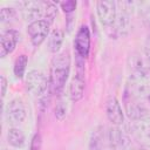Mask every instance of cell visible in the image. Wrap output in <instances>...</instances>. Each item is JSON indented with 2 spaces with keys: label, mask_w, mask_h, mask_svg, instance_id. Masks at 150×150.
Here are the masks:
<instances>
[{
  "label": "cell",
  "mask_w": 150,
  "mask_h": 150,
  "mask_svg": "<svg viewBox=\"0 0 150 150\" xmlns=\"http://www.w3.org/2000/svg\"><path fill=\"white\" fill-rule=\"evenodd\" d=\"M70 73V55L68 50L55 54L49 68V90L52 94L60 95L64 88Z\"/></svg>",
  "instance_id": "cell-1"
},
{
  "label": "cell",
  "mask_w": 150,
  "mask_h": 150,
  "mask_svg": "<svg viewBox=\"0 0 150 150\" xmlns=\"http://www.w3.org/2000/svg\"><path fill=\"white\" fill-rule=\"evenodd\" d=\"M108 148H109L108 131H105V128L103 125H100L95 128V130L91 132L90 141H89V149L90 150H107Z\"/></svg>",
  "instance_id": "cell-14"
},
{
  "label": "cell",
  "mask_w": 150,
  "mask_h": 150,
  "mask_svg": "<svg viewBox=\"0 0 150 150\" xmlns=\"http://www.w3.org/2000/svg\"><path fill=\"white\" fill-rule=\"evenodd\" d=\"M20 39V34L15 29H6L1 33L0 36V56L6 57L8 54H11Z\"/></svg>",
  "instance_id": "cell-12"
},
{
  "label": "cell",
  "mask_w": 150,
  "mask_h": 150,
  "mask_svg": "<svg viewBox=\"0 0 150 150\" xmlns=\"http://www.w3.org/2000/svg\"><path fill=\"white\" fill-rule=\"evenodd\" d=\"M74 45L79 56H81L82 59L88 57L90 52V32L86 25H82L77 30Z\"/></svg>",
  "instance_id": "cell-11"
},
{
  "label": "cell",
  "mask_w": 150,
  "mask_h": 150,
  "mask_svg": "<svg viewBox=\"0 0 150 150\" xmlns=\"http://www.w3.org/2000/svg\"><path fill=\"white\" fill-rule=\"evenodd\" d=\"M138 150H145V149H138Z\"/></svg>",
  "instance_id": "cell-25"
},
{
  "label": "cell",
  "mask_w": 150,
  "mask_h": 150,
  "mask_svg": "<svg viewBox=\"0 0 150 150\" xmlns=\"http://www.w3.org/2000/svg\"><path fill=\"white\" fill-rule=\"evenodd\" d=\"M124 107H125V111H127V115L128 117L131 120V121H135V120H138L141 117H144L145 115L150 114L146 108L144 107V104L136 97L131 96L130 94H128L125 91L124 94Z\"/></svg>",
  "instance_id": "cell-10"
},
{
  "label": "cell",
  "mask_w": 150,
  "mask_h": 150,
  "mask_svg": "<svg viewBox=\"0 0 150 150\" xmlns=\"http://www.w3.org/2000/svg\"><path fill=\"white\" fill-rule=\"evenodd\" d=\"M7 86H8L7 79L2 75V76H1V97H2V98L6 96V93H7Z\"/></svg>",
  "instance_id": "cell-23"
},
{
  "label": "cell",
  "mask_w": 150,
  "mask_h": 150,
  "mask_svg": "<svg viewBox=\"0 0 150 150\" xmlns=\"http://www.w3.org/2000/svg\"><path fill=\"white\" fill-rule=\"evenodd\" d=\"M64 39V33L61 28H55L50 32L48 36V48L53 54H57L62 47Z\"/></svg>",
  "instance_id": "cell-16"
},
{
  "label": "cell",
  "mask_w": 150,
  "mask_h": 150,
  "mask_svg": "<svg viewBox=\"0 0 150 150\" xmlns=\"http://www.w3.org/2000/svg\"><path fill=\"white\" fill-rule=\"evenodd\" d=\"M22 18L30 23L38 20H45V1H21L19 2Z\"/></svg>",
  "instance_id": "cell-4"
},
{
  "label": "cell",
  "mask_w": 150,
  "mask_h": 150,
  "mask_svg": "<svg viewBox=\"0 0 150 150\" xmlns=\"http://www.w3.org/2000/svg\"><path fill=\"white\" fill-rule=\"evenodd\" d=\"M108 142L110 150H132L130 137L117 125L108 130Z\"/></svg>",
  "instance_id": "cell-7"
},
{
  "label": "cell",
  "mask_w": 150,
  "mask_h": 150,
  "mask_svg": "<svg viewBox=\"0 0 150 150\" xmlns=\"http://www.w3.org/2000/svg\"><path fill=\"white\" fill-rule=\"evenodd\" d=\"M148 100H149V102H150V94H149V96H148Z\"/></svg>",
  "instance_id": "cell-24"
},
{
  "label": "cell",
  "mask_w": 150,
  "mask_h": 150,
  "mask_svg": "<svg viewBox=\"0 0 150 150\" xmlns=\"http://www.w3.org/2000/svg\"><path fill=\"white\" fill-rule=\"evenodd\" d=\"M105 112H107V117L108 120L114 124V125H121L124 121V115H123V110L122 107L118 102V100L115 96H110L107 100V104H105Z\"/></svg>",
  "instance_id": "cell-13"
},
{
  "label": "cell",
  "mask_w": 150,
  "mask_h": 150,
  "mask_svg": "<svg viewBox=\"0 0 150 150\" xmlns=\"http://www.w3.org/2000/svg\"><path fill=\"white\" fill-rule=\"evenodd\" d=\"M26 88L28 93L34 96H41L49 88V81L43 73L39 70H30L26 76Z\"/></svg>",
  "instance_id": "cell-5"
},
{
  "label": "cell",
  "mask_w": 150,
  "mask_h": 150,
  "mask_svg": "<svg viewBox=\"0 0 150 150\" xmlns=\"http://www.w3.org/2000/svg\"><path fill=\"white\" fill-rule=\"evenodd\" d=\"M60 5H61V8L63 9L64 13L70 14V13H73V12L76 9V5H77V4H76V1H74V0H68V1L61 2Z\"/></svg>",
  "instance_id": "cell-21"
},
{
  "label": "cell",
  "mask_w": 150,
  "mask_h": 150,
  "mask_svg": "<svg viewBox=\"0 0 150 150\" xmlns=\"http://www.w3.org/2000/svg\"><path fill=\"white\" fill-rule=\"evenodd\" d=\"M27 63H28V56L26 54H21L16 57L15 62H14V75L18 79H22L27 68Z\"/></svg>",
  "instance_id": "cell-18"
},
{
  "label": "cell",
  "mask_w": 150,
  "mask_h": 150,
  "mask_svg": "<svg viewBox=\"0 0 150 150\" xmlns=\"http://www.w3.org/2000/svg\"><path fill=\"white\" fill-rule=\"evenodd\" d=\"M15 16H16V12L13 8L4 7V8L0 9V21H1V23L13 21L15 19Z\"/></svg>",
  "instance_id": "cell-19"
},
{
  "label": "cell",
  "mask_w": 150,
  "mask_h": 150,
  "mask_svg": "<svg viewBox=\"0 0 150 150\" xmlns=\"http://www.w3.org/2000/svg\"><path fill=\"white\" fill-rule=\"evenodd\" d=\"M98 19L105 30V33L112 38L117 39V6L115 1L103 0L96 4Z\"/></svg>",
  "instance_id": "cell-2"
},
{
  "label": "cell",
  "mask_w": 150,
  "mask_h": 150,
  "mask_svg": "<svg viewBox=\"0 0 150 150\" xmlns=\"http://www.w3.org/2000/svg\"><path fill=\"white\" fill-rule=\"evenodd\" d=\"M131 134L134 138L143 146H150V114L132 121L130 125Z\"/></svg>",
  "instance_id": "cell-3"
},
{
  "label": "cell",
  "mask_w": 150,
  "mask_h": 150,
  "mask_svg": "<svg viewBox=\"0 0 150 150\" xmlns=\"http://www.w3.org/2000/svg\"><path fill=\"white\" fill-rule=\"evenodd\" d=\"M6 120L9 124L16 125L22 123L27 117V107L21 98H13L7 103L5 110Z\"/></svg>",
  "instance_id": "cell-6"
},
{
  "label": "cell",
  "mask_w": 150,
  "mask_h": 150,
  "mask_svg": "<svg viewBox=\"0 0 150 150\" xmlns=\"http://www.w3.org/2000/svg\"><path fill=\"white\" fill-rule=\"evenodd\" d=\"M86 88V81H84V73H76V75L73 77L70 86H69V97L73 102H77L83 97Z\"/></svg>",
  "instance_id": "cell-15"
},
{
  "label": "cell",
  "mask_w": 150,
  "mask_h": 150,
  "mask_svg": "<svg viewBox=\"0 0 150 150\" xmlns=\"http://www.w3.org/2000/svg\"><path fill=\"white\" fill-rule=\"evenodd\" d=\"M50 29V23L46 20H38L28 25L27 27V33L29 35L30 42L33 46L39 47L48 36Z\"/></svg>",
  "instance_id": "cell-8"
},
{
  "label": "cell",
  "mask_w": 150,
  "mask_h": 150,
  "mask_svg": "<svg viewBox=\"0 0 150 150\" xmlns=\"http://www.w3.org/2000/svg\"><path fill=\"white\" fill-rule=\"evenodd\" d=\"M2 150H6V149H2Z\"/></svg>",
  "instance_id": "cell-26"
},
{
  "label": "cell",
  "mask_w": 150,
  "mask_h": 150,
  "mask_svg": "<svg viewBox=\"0 0 150 150\" xmlns=\"http://www.w3.org/2000/svg\"><path fill=\"white\" fill-rule=\"evenodd\" d=\"M41 144H42V141H41V135L39 132H36L32 141H30V148L29 150H41Z\"/></svg>",
  "instance_id": "cell-22"
},
{
  "label": "cell",
  "mask_w": 150,
  "mask_h": 150,
  "mask_svg": "<svg viewBox=\"0 0 150 150\" xmlns=\"http://www.w3.org/2000/svg\"><path fill=\"white\" fill-rule=\"evenodd\" d=\"M130 2L118 1L117 6V35L125 36L130 29Z\"/></svg>",
  "instance_id": "cell-9"
},
{
  "label": "cell",
  "mask_w": 150,
  "mask_h": 150,
  "mask_svg": "<svg viewBox=\"0 0 150 150\" xmlns=\"http://www.w3.org/2000/svg\"><path fill=\"white\" fill-rule=\"evenodd\" d=\"M67 115V104L64 101L59 100V102L55 105V117L59 121H63Z\"/></svg>",
  "instance_id": "cell-20"
},
{
  "label": "cell",
  "mask_w": 150,
  "mask_h": 150,
  "mask_svg": "<svg viewBox=\"0 0 150 150\" xmlns=\"http://www.w3.org/2000/svg\"><path fill=\"white\" fill-rule=\"evenodd\" d=\"M25 141H26V138H25V135L21 129L15 128V127H12L8 129L7 142L9 145H12L14 148H22L25 145Z\"/></svg>",
  "instance_id": "cell-17"
}]
</instances>
